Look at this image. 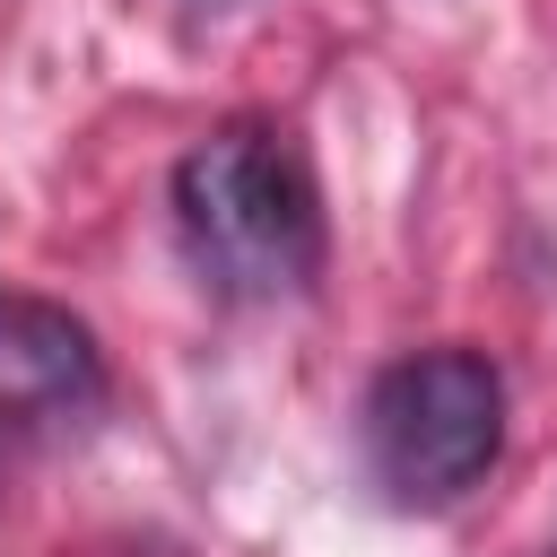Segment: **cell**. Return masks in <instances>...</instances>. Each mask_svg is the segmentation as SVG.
Returning <instances> with one entry per match:
<instances>
[{"mask_svg": "<svg viewBox=\"0 0 557 557\" xmlns=\"http://www.w3.org/2000/svg\"><path fill=\"white\" fill-rule=\"evenodd\" d=\"M183 9H200V17H218V9H244V0H183Z\"/></svg>", "mask_w": 557, "mask_h": 557, "instance_id": "4", "label": "cell"}, {"mask_svg": "<svg viewBox=\"0 0 557 557\" xmlns=\"http://www.w3.org/2000/svg\"><path fill=\"white\" fill-rule=\"evenodd\" d=\"M174 226L200 261V278L235 305L305 296L322 270V191L287 131L270 122H218L174 165Z\"/></svg>", "mask_w": 557, "mask_h": 557, "instance_id": "1", "label": "cell"}, {"mask_svg": "<svg viewBox=\"0 0 557 557\" xmlns=\"http://www.w3.org/2000/svg\"><path fill=\"white\" fill-rule=\"evenodd\" d=\"M505 453V374L479 348L392 357L366 392V461L392 505H453Z\"/></svg>", "mask_w": 557, "mask_h": 557, "instance_id": "2", "label": "cell"}, {"mask_svg": "<svg viewBox=\"0 0 557 557\" xmlns=\"http://www.w3.org/2000/svg\"><path fill=\"white\" fill-rule=\"evenodd\" d=\"M104 400V348L44 296H0V418H78Z\"/></svg>", "mask_w": 557, "mask_h": 557, "instance_id": "3", "label": "cell"}]
</instances>
